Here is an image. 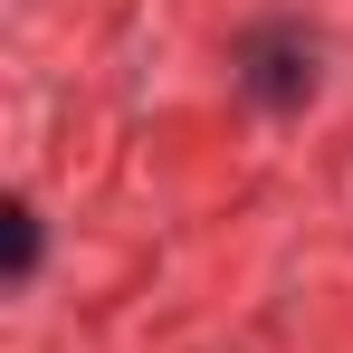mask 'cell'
I'll return each instance as SVG.
<instances>
[{
  "label": "cell",
  "instance_id": "obj_1",
  "mask_svg": "<svg viewBox=\"0 0 353 353\" xmlns=\"http://www.w3.org/2000/svg\"><path fill=\"white\" fill-rule=\"evenodd\" d=\"M239 67H248V96L258 105H305L315 96V39L305 29H248Z\"/></svg>",
  "mask_w": 353,
  "mask_h": 353
},
{
  "label": "cell",
  "instance_id": "obj_2",
  "mask_svg": "<svg viewBox=\"0 0 353 353\" xmlns=\"http://www.w3.org/2000/svg\"><path fill=\"white\" fill-rule=\"evenodd\" d=\"M29 268H39V210L10 201V287H29Z\"/></svg>",
  "mask_w": 353,
  "mask_h": 353
}]
</instances>
